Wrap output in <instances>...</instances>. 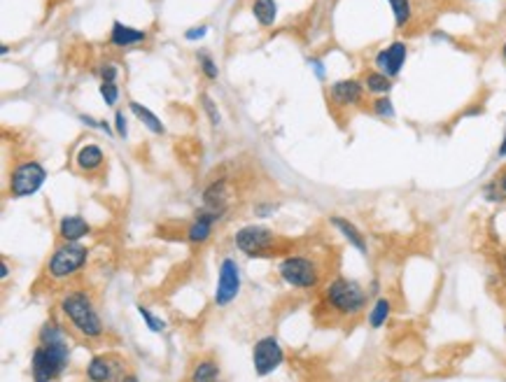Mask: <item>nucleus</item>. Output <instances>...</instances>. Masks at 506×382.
<instances>
[{
	"mask_svg": "<svg viewBox=\"0 0 506 382\" xmlns=\"http://www.w3.org/2000/svg\"><path fill=\"white\" fill-rule=\"evenodd\" d=\"M61 310L72 324V329L84 338H101L103 336V322L98 317L94 303L84 292H68L61 299Z\"/></svg>",
	"mask_w": 506,
	"mask_h": 382,
	"instance_id": "obj_1",
	"label": "nucleus"
},
{
	"mask_svg": "<svg viewBox=\"0 0 506 382\" xmlns=\"http://www.w3.org/2000/svg\"><path fill=\"white\" fill-rule=\"evenodd\" d=\"M324 301H327V305H329L334 312H338L341 317H355L367 308L369 296L362 289V285L338 277V280H334L329 287H327Z\"/></svg>",
	"mask_w": 506,
	"mask_h": 382,
	"instance_id": "obj_2",
	"label": "nucleus"
},
{
	"mask_svg": "<svg viewBox=\"0 0 506 382\" xmlns=\"http://www.w3.org/2000/svg\"><path fill=\"white\" fill-rule=\"evenodd\" d=\"M89 259V250L79 243H64L61 248L54 252L49 259V275L64 280V277H72L77 270H82V266Z\"/></svg>",
	"mask_w": 506,
	"mask_h": 382,
	"instance_id": "obj_3",
	"label": "nucleus"
},
{
	"mask_svg": "<svg viewBox=\"0 0 506 382\" xmlns=\"http://www.w3.org/2000/svg\"><path fill=\"white\" fill-rule=\"evenodd\" d=\"M282 280L296 289H313L320 282V270L308 257H287L278 266Z\"/></svg>",
	"mask_w": 506,
	"mask_h": 382,
	"instance_id": "obj_4",
	"label": "nucleus"
},
{
	"mask_svg": "<svg viewBox=\"0 0 506 382\" xmlns=\"http://www.w3.org/2000/svg\"><path fill=\"white\" fill-rule=\"evenodd\" d=\"M38 345L45 348V352L52 356V361L59 366V371L64 373L70 361V345H68V336L64 331V326H59L57 322H45L38 334Z\"/></svg>",
	"mask_w": 506,
	"mask_h": 382,
	"instance_id": "obj_5",
	"label": "nucleus"
},
{
	"mask_svg": "<svg viewBox=\"0 0 506 382\" xmlns=\"http://www.w3.org/2000/svg\"><path fill=\"white\" fill-rule=\"evenodd\" d=\"M45 177H47V172L40 163H35V161L19 163L14 170H12V177H10L12 196H17V199H21V196H33L35 191L42 187Z\"/></svg>",
	"mask_w": 506,
	"mask_h": 382,
	"instance_id": "obj_6",
	"label": "nucleus"
},
{
	"mask_svg": "<svg viewBox=\"0 0 506 382\" xmlns=\"http://www.w3.org/2000/svg\"><path fill=\"white\" fill-rule=\"evenodd\" d=\"M282 359H285V354H282L280 343H278L273 336L262 338V341L255 345V350H252V363H255L257 375H262V378L273 373L282 363Z\"/></svg>",
	"mask_w": 506,
	"mask_h": 382,
	"instance_id": "obj_7",
	"label": "nucleus"
},
{
	"mask_svg": "<svg viewBox=\"0 0 506 382\" xmlns=\"http://www.w3.org/2000/svg\"><path fill=\"white\" fill-rule=\"evenodd\" d=\"M124 359L115 354H98L86 366V375L91 382H121L124 378Z\"/></svg>",
	"mask_w": 506,
	"mask_h": 382,
	"instance_id": "obj_8",
	"label": "nucleus"
},
{
	"mask_svg": "<svg viewBox=\"0 0 506 382\" xmlns=\"http://www.w3.org/2000/svg\"><path fill=\"white\" fill-rule=\"evenodd\" d=\"M240 292V270L238 263L233 259H224L220 266V280L217 289H215V303L217 305H229Z\"/></svg>",
	"mask_w": 506,
	"mask_h": 382,
	"instance_id": "obj_9",
	"label": "nucleus"
},
{
	"mask_svg": "<svg viewBox=\"0 0 506 382\" xmlns=\"http://www.w3.org/2000/svg\"><path fill=\"white\" fill-rule=\"evenodd\" d=\"M273 240H275L273 233H271L266 226H245V229H240L236 233L238 250L250 257L262 254L264 250H269L271 245H273Z\"/></svg>",
	"mask_w": 506,
	"mask_h": 382,
	"instance_id": "obj_10",
	"label": "nucleus"
},
{
	"mask_svg": "<svg viewBox=\"0 0 506 382\" xmlns=\"http://www.w3.org/2000/svg\"><path fill=\"white\" fill-rule=\"evenodd\" d=\"M406 54H409V49H406L404 42L401 40L392 42L387 49H380V52L376 54V68H378L382 75L397 77L406 63Z\"/></svg>",
	"mask_w": 506,
	"mask_h": 382,
	"instance_id": "obj_11",
	"label": "nucleus"
},
{
	"mask_svg": "<svg viewBox=\"0 0 506 382\" xmlns=\"http://www.w3.org/2000/svg\"><path fill=\"white\" fill-rule=\"evenodd\" d=\"M364 98V84L357 79H341L329 86V101L338 108L360 105Z\"/></svg>",
	"mask_w": 506,
	"mask_h": 382,
	"instance_id": "obj_12",
	"label": "nucleus"
},
{
	"mask_svg": "<svg viewBox=\"0 0 506 382\" xmlns=\"http://www.w3.org/2000/svg\"><path fill=\"white\" fill-rule=\"evenodd\" d=\"M30 373H33L35 382H52L54 378H59L61 371L59 366L52 361V356L45 352V348L38 345L30 354Z\"/></svg>",
	"mask_w": 506,
	"mask_h": 382,
	"instance_id": "obj_13",
	"label": "nucleus"
},
{
	"mask_svg": "<svg viewBox=\"0 0 506 382\" xmlns=\"http://www.w3.org/2000/svg\"><path fill=\"white\" fill-rule=\"evenodd\" d=\"M86 233H89V224L77 217V214H68V217L61 219L59 224V236L66 240V243H79Z\"/></svg>",
	"mask_w": 506,
	"mask_h": 382,
	"instance_id": "obj_14",
	"label": "nucleus"
},
{
	"mask_svg": "<svg viewBox=\"0 0 506 382\" xmlns=\"http://www.w3.org/2000/svg\"><path fill=\"white\" fill-rule=\"evenodd\" d=\"M215 219H217V214H215V212H203V214H199V217H196L194 221H191V226L187 229L189 243H194V245L206 243L208 236H211V231H213Z\"/></svg>",
	"mask_w": 506,
	"mask_h": 382,
	"instance_id": "obj_15",
	"label": "nucleus"
},
{
	"mask_svg": "<svg viewBox=\"0 0 506 382\" xmlns=\"http://www.w3.org/2000/svg\"><path fill=\"white\" fill-rule=\"evenodd\" d=\"M145 38H147L145 30L128 28L121 21H115L113 33H110V42H113L115 47H131V45H138V42H143Z\"/></svg>",
	"mask_w": 506,
	"mask_h": 382,
	"instance_id": "obj_16",
	"label": "nucleus"
},
{
	"mask_svg": "<svg viewBox=\"0 0 506 382\" xmlns=\"http://www.w3.org/2000/svg\"><path fill=\"white\" fill-rule=\"evenodd\" d=\"M331 224H334L336 229L341 231L345 238H348V243L353 245L355 250H360L362 254H367V240H364V236L360 233V229L353 224V221H348L343 217H331Z\"/></svg>",
	"mask_w": 506,
	"mask_h": 382,
	"instance_id": "obj_17",
	"label": "nucleus"
},
{
	"mask_svg": "<svg viewBox=\"0 0 506 382\" xmlns=\"http://www.w3.org/2000/svg\"><path fill=\"white\" fill-rule=\"evenodd\" d=\"M77 165L82 170H96L103 165V150L98 145H84L77 152Z\"/></svg>",
	"mask_w": 506,
	"mask_h": 382,
	"instance_id": "obj_18",
	"label": "nucleus"
},
{
	"mask_svg": "<svg viewBox=\"0 0 506 382\" xmlns=\"http://www.w3.org/2000/svg\"><path fill=\"white\" fill-rule=\"evenodd\" d=\"M364 86H367L369 94L385 96V94H390V89H392V79L387 75H382L380 70H373L364 75Z\"/></svg>",
	"mask_w": 506,
	"mask_h": 382,
	"instance_id": "obj_19",
	"label": "nucleus"
},
{
	"mask_svg": "<svg viewBox=\"0 0 506 382\" xmlns=\"http://www.w3.org/2000/svg\"><path fill=\"white\" fill-rule=\"evenodd\" d=\"M203 199H206V205L211 208V212L220 214L222 210H224V203H226V184L224 182L211 184Z\"/></svg>",
	"mask_w": 506,
	"mask_h": 382,
	"instance_id": "obj_20",
	"label": "nucleus"
},
{
	"mask_svg": "<svg viewBox=\"0 0 506 382\" xmlns=\"http://www.w3.org/2000/svg\"><path fill=\"white\" fill-rule=\"evenodd\" d=\"M191 382H217L220 380V368L217 363L211 359H203L194 366V371L189 375Z\"/></svg>",
	"mask_w": 506,
	"mask_h": 382,
	"instance_id": "obj_21",
	"label": "nucleus"
},
{
	"mask_svg": "<svg viewBox=\"0 0 506 382\" xmlns=\"http://www.w3.org/2000/svg\"><path fill=\"white\" fill-rule=\"evenodd\" d=\"M252 14L257 17V21L262 26H273L278 8H275V0H255L252 5Z\"/></svg>",
	"mask_w": 506,
	"mask_h": 382,
	"instance_id": "obj_22",
	"label": "nucleus"
},
{
	"mask_svg": "<svg viewBox=\"0 0 506 382\" xmlns=\"http://www.w3.org/2000/svg\"><path fill=\"white\" fill-rule=\"evenodd\" d=\"M128 108H131V112H133L135 117H138V119L143 121V124H145L147 128H150L152 133H159V135L164 133L162 119H159V117L154 114L152 110H147L145 105H140V103H131V105H128Z\"/></svg>",
	"mask_w": 506,
	"mask_h": 382,
	"instance_id": "obj_23",
	"label": "nucleus"
},
{
	"mask_svg": "<svg viewBox=\"0 0 506 382\" xmlns=\"http://www.w3.org/2000/svg\"><path fill=\"white\" fill-rule=\"evenodd\" d=\"M390 310H392V303L387 299L376 301L371 312H369V324H371V329H380V326L387 322V317H390Z\"/></svg>",
	"mask_w": 506,
	"mask_h": 382,
	"instance_id": "obj_24",
	"label": "nucleus"
},
{
	"mask_svg": "<svg viewBox=\"0 0 506 382\" xmlns=\"http://www.w3.org/2000/svg\"><path fill=\"white\" fill-rule=\"evenodd\" d=\"M390 3V8L394 12V21H397L399 28H404L406 23L411 21V0H387Z\"/></svg>",
	"mask_w": 506,
	"mask_h": 382,
	"instance_id": "obj_25",
	"label": "nucleus"
},
{
	"mask_svg": "<svg viewBox=\"0 0 506 382\" xmlns=\"http://www.w3.org/2000/svg\"><path fill=\"white\" fill-rule=\"evenodd\" d=\"M138 312H140V315H143L145 324H147V329H150V331H154V334H159V331H164V329H166V324L162 322V319H159V317H154L152 312L147 310V308L138 305Z\"/></svg>",
	"mask_w": 506,
	"mask_h": 382,
	"instance_id": "obj_26",
	"label": "nucleus"
},
{
	"mask_svg": "<svg viewBox=\"0 0 506 382\" xmlns=\"http://www.w3.org/2000/svg\"><path fill=\"white\" fill-rule=\"evenodd\" d=\"M373 112L382 117V119H392L394 117V108H392V101L390 98H376L373 103Z\"/></svg>",
	"mask_w": 506,
	"mask_h": 382,
	"instance_id": "obj_27",
	"label": "nucleus"
},
{
	"mask_svg": "<svg viewBox=\"0 0 506 382\" xmlns=\"http://www.w3.org/2000/svg\"><path fill=\"white\" fill-rule=\"evenodd\" d=\"M101 96H103V101H106L108 105H115L117 98H119V89H117L115 82H103L101 84Z\"/></svg>",
	"mask_w": 506,
	"mask_h": 382,
	"instance_id": "obj_28",
	"label": "nucleus"
},
{
	"mask_svg": "<svg viewBox=\"0 0 506 382\" xmlns=\"http://www.w3.org/2000/svg\"><path fill=\"white\" fill-rule=\"evenodd\" d=\"M201 103H203V108H206V112H208V117H211L213 124H220V112H217V108H215V103L211 101V96L203 94Z\"/></svg>",
	"mask_w": 506,
	"mask_h": 382,
	"instance_id": "obj_29",
	"label": "nucleus"
},
{
	"mask_svg": "<svg viewBox=\"0 0 506 382\" xmlns=\"http://www.w3.org/2000/svg\"><path fill=\"white\" fill-rule=\"evenodd\" d=\"M201 68H203V72H206L208 79H217V66H215L213 59L206 57V54H201Z\"/></svg>",
	"mask_w": 506,
	"mask_h": 382,
	"instance_id": "obj_30",
	"label": "nucleus"
},
{
	"mask_svg": "<svg viewBox=\"0 0 506 382\" xmlns=\"http://www.w3.org/2000/svg\"><path fill=\"white\" fill-rule=\"evenodd\" d=\"M115 124H117V135H121V138H124V135H126V117H124V112L115 114Z\"/></svg>",
	"mask_w": 506,
	"mask_h": 382,
	"instance_id": "obj_31",
	"label": "nucleus"
},
{
	"mask_svg": "<svg viewBox=\"0 0 506 382\" xmlns=\"http://www.w3.org/2000/svg\"><path fill=\"white\" fill-rule=\"evenodd\" d=\"M101 77H103V82H115V79H117V68L115 66H103L101 68Z\"/></svg>",
	"mask_w": 506,
	"mask_h": 382,
	"instance_id": "obj_32",
	"label": "nucleus"
},
{
	"mask_svg": "<svg viewBox=\"0 0 506 382\" xmlns=\"http://www.w3.org/2000/svg\"><path fill=\"white\" fill-rule=\"evenodd\" d=\"M206 33H208V28H206V26H201V28H189L187 33H184V38H187V40H201Z\"/></svg>",
	"mask_w": 506,
	"mask_h": 382,
	"instance_id": "obj_33",
	"label": "nucleus"
},
{
	"mask_svg": "<svg viewBox=\"0 0 506 382\" xmlns=\"http://www.w3.org/2000/svg\"><path fill=\"white\" fill-rule=\"evenodd\" d=\"M495 184H497V189L502 191V196H506V170L499 172V177L495 180Z\"/></svg>",
	"mask_w": 506,
	"mask_h": 382,
	"instance_id": "obj_34",
	"label": "nucleus"
},
{
	"mask_svg": "<svg viewBox=\"0 0 506 382\" xmlns=\"http://www.w3.org/2000/svg\"><path fill=\"white\" fill-rule=\"evenodd\" d=\"M497 157H506V131H504L502 145H499V150H497Z\"/></svg>",
	"mask_w": 506,
	"mask_h": 382,
	"instance_id": "obj_35",
	"label": "nucleus"
},
{
	"mask_svg": "<svg viewBox=\"0 0 506 382\" xmlns=\"http://www.w3.org/2000/svg\"><path fill=\"white\" fill-rule=\"evenodd\" d=\"M313 66H315L318 75H320V77H324V68H322V63H320V61H313Z\"/></svg>",
	"mask_w": 506,
	"mask_h": 382,
	"instance_id": "obj_36",
	"label": "nucleus"
},
{
	"mask_svg": "<svg viewBox=\"0 0 506 382\" xmlns=\"http://www.w3.org/2000/svg\"><path fill=\"white\" fill-rule=\"evenodd\" d=\"M121 382H138V378H135L133 373H126L124 378H121Z\"/></svg>",
	"mask_w": 506,
	"mask_h": 382,
	"instance_id": "obj_37",
	"label": "nucleus"
},
{
	"mask_svg": "<svg viewBox=\"0 0 506 382\" xmlns=\"http://www.w3.org/2000/svg\"><path fill=\"white\" fill-rule=\"evenodd\" d=\"M257 214H262V217H264V214H271V208H269V205H262V208H259V210H257Z\"/></svg>",
	"mask_w": 506,
	"mask_h": 382,
	"instance_id": "obj_38",
	"label": "nucleus"
},
{
	"mask_svg": "<svg viewBox=\"0 0 506 382\" xmlns=\"http://www.w3.org/2000/svg\"><path fill=\"white\" fill-rule=\"evenodd\" d=\"M0 275H3V280L10 275V270H8V263H3V268H0Z\"/></svg>",
	"mask_w": 506,
	"mask_h": 382,
	"instance_id": "obj_39",
	"label": "nucleus"
},
{
	"mask_svg": "<svg viewBox=\"0 0 506 382\" xmlns=\"http://www.w3.org/2000/svg\"><path fill=\"white\" fill-rule=\"evenodd\" d=\"M504 61H506V45H504Z\"/></svg>",
	"mask_w": 506,
	"mask_h": 382,
	"instance_id": "obj_40",
	"label": "nucleus"
}]
</instances>
